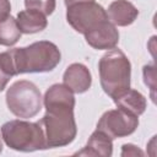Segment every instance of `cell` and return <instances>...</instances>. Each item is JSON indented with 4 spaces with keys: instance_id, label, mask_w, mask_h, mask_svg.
Here are the masks:
<instances>
[{
    "instance_id": "cell-1",
    "label": "cell",
    "mask_w": 157,
    "mask_h": 157,
    "mask_svg": "<svg viewBox=\"0 0 157 157\" xmlns=\"http://www.w3.org/2000/svg\"><path fill=\"white\" fill-rule=\"evenodd\" d=\"M16 75L48 72L54 70L61 60L59 48L48 40H39L23 48L10 49Z\"/></svg>"
},
{
    "instance_id": "cell-2",
    "label": "cell",
    "mask_w": 157,
    "mask_h": 157,
    "mask_svg": "<svg viewBox=\"0 0 157 157\" xmlns=\"http://www.w3.org/2000/svg\"><path fill=\"white\" fill-rule=\"evenodd\" d=\"M99 81L103 91L112 98L130 88L131 64L120 49L105 53L98 63Z\"/></svg>"
},
{
    "instance_id": "cell-3",
    "label": "cell",
    "mask_w": 157,
    "mask_h": 157,
    "mask_svg": "<svg viewBox=\"0 0 157 157\" xmlns=\"http://www.w3.org/2000/svg\"><path fill=\"white\" fill-rule=\"evenodd\" d=\"M43 128L48 148L63 147L71 144L77 134L74 109L50 108L38 121Z\"/></svg>"
},
{
    "instance_id": "cell-4",
    "label": "cell",
    "mask_w": 157,
    "mask_h": 157,
    "mask_svg": "<svg viewBox=\"0 0 157 157\" xmlns=\"http://www.w3.org/2000/svg\"><path fill=\"white\" fill-rule=\"evenodd\" d=\"M1 137L15 151L33 152L48 148L44 131L39 123L10 120L1 126Z\"/></svg>"
},
{
    "instance_id": "cell-5",
    "label": "cell",
    "mask_w": 157,
    "mask_h": 157,
    "mask_svg": "<svg viewBox=\"0 0 157 157\" xmlns=\"http://www.w3.org/2000/svg\"><path fill=\"white\" fill-rule=\"evenodd\" d=\"M9 110L18 118H33L42 109V94L38 87L27 80L16 81L6 92Z\"/></svg>"
},
{
    "instance_id": "cell-6",
    "label": "cell",
    "mask_w": 157,
    "mask_h": 157,
    "mask_svg": "<svg viewBox=\"0 0 157 157\" xmlns=\"http://www.w3.org/2000/svg\"><path fill=\"white\" fill-rule=\"evenodd\" d=\"M107 20V11L94 1L78 2L69 6L66 10L67 23L82 34H86Z\"/></svg>"
},
{
    "instance_id": "cell-7",
    "label": "cell",
    "mask_w": 157,
    "mask_h": 157,
    "mask_svg": "<svg viewBox=\"0 0 157 157\" xmlns=\"http://www.w3.org/2000/svg\"><path fill=\"white\" fill-rule=\"evenodd\" d=\"M137 126L139 118L119 108L107 110L97 123V129L105 132L112 140L131 135Z\"/></svg>"
},
{
    "instance_id": "cell-8",
    "label": "cell",
    "mask_w": 157,
    "mask_h": 157,
    "mask_svg": "<svg viewBox=\"0 0 157 157\" xmlns=\"http://www.w3.org/2000/svg\"><path fill=\"white\" fill-rule=\"evenodd\" d=\"M83 36L87 44L98 50L113 49L119 42V32L109 20L102 22Z\"/></svg>"
},
{
    "instance_id": "cell-9",
    "label": "cell",
    "mask_w": 157,
    "mask_h": 157,
    "mask_svg": "<svg viewBox=\"0 0 157 157\" xmlns=\"http://www.w3.org/2000/svg\"><path fill=\"white\" fill-rule=\"evenodd\" d=\"M63 81L74 93H85L91 87L92 76L87 66L80 63H74L66 67Z\"/></svg>"
},
{
    "instance_id": "cell-10",
    "label": "cell",
    "mask_w": 157,
    "mask_h": 157,
    "mask_svg": "<svg viewBox=\"0 0 157 157\" xmlns=\"http://www.w3.org/2000/svg\"><path fill=\"white\" fill-rule=\"evenodd\" d=\"M107 16L114 26L125 27L131 25L137 18L139 10L128 0H115L108 6Z\"/></svg>"
},
{
    "instance_id": "cell-11",
    "label": "cell",
    "mask_w": 157,
    "mask_h": 157,
    "mask_svg": "<svg viewBox=\"0 0 157 157\" xmlns=\"http://www.w3.org/2000/svg\"><path fill=\"white\" fill-rule=\"evenodd\" d=\"M43 102H44L45 109H49V108L74 109L75 108L74 92L61 83H55L50 86L44 94Z\"/></svg>"
},
{
    "instance_id": "cell-12",
    "label": "cell",
    "mask_w": 157,
    "mask_h": 157,
    "mask_svg": "<svg viewBox=\"0 0 157 157\" xmlns=\"http://www.w3.org/2000/svg\"><path fill=\"white\" fill-rule=\"evenodd\" d=\"M113 153V141L102 130L96 129L90 136L87 145L75 155L78 156H101L110 157Z\"/></svg>"
},
{
    "instance_id": "cell-13",
    "label": "cell",
    "mask_w": 157,
    "mask_h": 157,
    "mask_svg": "<svg viewBox=\"0 0 157 157\" xmlns=\"http://www.w3.org/2000/svg\"><path fill=\"white\" fill-rule=\"evenodd\" d=\"M113 101L119 109H123L136 117L141 115L146 110V107H147L145 96L140 93L139 91L131 90V88L123 91L121 93L115 96Z\"/></svg>"
},
{
    "instance_id": "cell-14",
    "label": "cell",
    "mask_w": 157,
    "mask_h": 157,
    "mask_svg": "<svg viewBox=\"0 0 157 157\" xmlns=\"http://www.w3.org/2000/svg\"><path fill=\"white\" fill-rule=\"evenodd\" d=\"M16 22L21 33H26V34L42 32L43 29H45L48 25V21L44 13L37 10H31V9L20 11L17 13Z\"/></svg>"
},
{
    "instance_id": "cell-15",
    "label": "cell",
    "mask_w": 157,
    "mask_h": 157,
    "mask_svg": "<svg viewBox=\"0 0 157 157\" xmlns=\"http://www.w3.org/2000/svg\"><path fill=\"white\" fill-rule=\"evenodd\" d=\"M21 38V31L17 26L16 18L9 16L7 18L0 21V45L11 47L18 42Z\"/></svg>"
},
{
    "instance_id": "cell-16",
    "label": "cell",
    "mask_w": 157,
    "mask_h": 157,
    "mask_svg": "<svg viewBox=\"0 0 157 157\" xmlns=\"http://www.w3.org/2000/svg\"><path fill=\"white\" fill-rule=\"evenodd\" d=\"M15 75L16 72H15L10 52L7 50L4 53H0V92L4 91L10 78Z\"/></svg>"
},
{
    "instance_id": "cell-17",
    "label": "cell",
    "mask_w": 157,
    "mask_h": 157,
    "mask_svg": "<svg viewBox=\"0 0 157 157\" xmlns=\"http://www.w3.org/2000/svg\"><path fill=\"white\" fill-rule=\"evenodd\" d=\"M26 9L37 10L44 15H50L55 10V0H25Z\"/></svg>"
},
{
    "instance_id": "cell-18",
    "label": "cell",
    "mask_w": 157,
    "mask_h": 157,
    "mask_svg": "<svg viewBox=\"0 0 157 157\" xmlns=\"http://www.w3.org/2000/svg\"><path fill=\"white\" fill-rule=\"evenodd\" d=\"M156 71H155V65H145L144 66V81L145 83L150 87L151 90V96L155 102V85H156Z\"/></svg>"
},
{
    "instance_id": "cell-19",
    "label": "cell",
    "mask_w": 157,
    "mask_h": 157,
    "mask_svg": "<svg viewBox=\"0 0 157 157\" xmlns=\"http://www.w3.org/2000/svg\"><path fill=\"white\" fill-rule=\"evenodd\" d=\"M121 148V156H144V152L132 144H125Z\"/></svg>"
},
{
    "instance_id": "cell-20",
    "label": "cell",
    "mask_w": 157,
    "mask_h": 157,
    "mask_svg": "<svg viewBox=\"0 0 157 157\" xmlns=\"http://www.w3.org/2000/svg\"><path fill=\"white\" fill-rule=\"evenodd\" d=\"M11 12L10 0H0V21L7 18Z\"/></svg>"
},
{
    "instance_id": "cell-21",
    "label": "cell",
    "mask_w": 157,
    "mask_h": 157,
    "mask_svg": "<svg viewBox=\"0 0 157 157\" xmlns=\"http://www.w3.org/2000/svg\"><path fill=\"white\" fill-rule=\"evenodd\" d=\"M88 1H94V0H64L66 7H69L71 5H75V4H78V2H88Z\"/></svg>"
},
{
    "instance_id": "cell-22",
    "label": "cell",
    "mask_w": 157,
    "mask_h": 157,
    "mask_svg": "<svg viewBox=\"0 0 157 157\" xmlns=\"http://www.w3.org/2000/svg\"><path fill=\"white\" fill-rule=\"evenodd\" d=\"M2 152V141H1V137H0V153Z\"/></svg>"
}]
</instances>
